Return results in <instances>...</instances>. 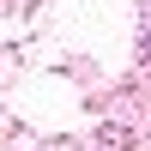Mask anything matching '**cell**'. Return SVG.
<instances>
[{"label": "cell", "mask_w": 151, "mask_h": 151, "mask_svg": "<svg viewBox=\"0 0 151 151\" xmlns=\"http://www.w3.org/2000/svg\"><path fill=\"white\" fill-rule=\"evenodd\" d=\"M145 55H151V42H145Z\"/></svg>", "instance_id": "cell-1"}]
</instances>
